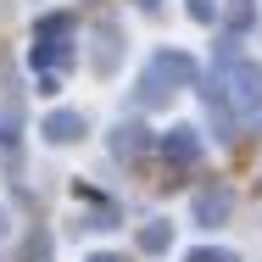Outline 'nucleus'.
<instances>
[{
	"label": "nucleus",
	"mask_w": 262,
	"mask_h": 262,
	"mask_svg": "<svg viewBox=\"0 0 262 262\" xmlns=\"http://www.w3.org/2000/svg\"><path fill=\"white\" fill-rule=\"evenodd\" d=\"M195 262H234V257H229V251H201Z\"/></svg>",
	"instance_id": "f257e3e1"
}]
</instances>
